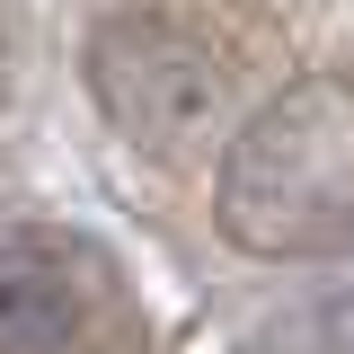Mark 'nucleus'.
Here are the masks:
<instances>
[{"instance_id": "nucleus-1", "label": "nucleus", "mask_w": 354, "mask_h": 354, "mask_svg": "<svg viewBox=\"0 0 354 354\" xmlns=\"http://www.w3.org/2000/svg\"><path fill=\"white\" fill-rule=\"evenodd\" d=\"M213 230L239 257L310 266L354 239V80H292L221 142Z\"/></svg>"}, {"instance_id": "nucleus-2", "label": "nucleus", "mask_w": 354, "mask_h": 354, "mask_svg": "<svg viewBox=\"0 0 354 354\" xmlns=\"http://www.w3.org/2000/svg\"><path fill=\"white\" fill-rule=\"evenodd\" d=\"M80 80L97 115L151 160H186L230 106V71L195 27H177L160 9H115L80 44Z\"/></svg>"}, {"instance_id": "nucleus-3", "label": "nucleus", "mask_w": 354, "mask_h": 354, "mask_svg": "<svg viewBox=\"0 0 354 354\" xmlns=\"http://www.w3.org/2000/svg\"><path fill=\"white\" fill-rule=\"evenodd\" d=\"M88 328V283L62 248L9 239L0 248V354H71Z\"/></svg>"}]
</instances>
